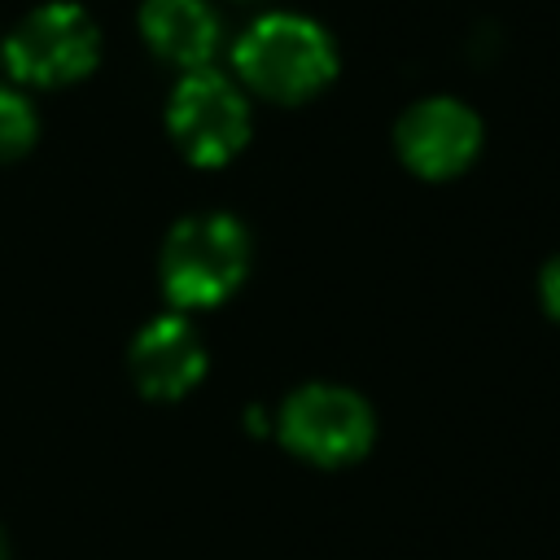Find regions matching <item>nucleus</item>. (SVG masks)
Instances as JSON below:
<instances>
[{
  "mask_svg": "<svg viewBox=\"0 0 560 560\" xmlns=\"http://www.w3.org/2000/svg\"><path fill=\"white\" fill-rule=\"evenodd\" d=\"M232 70L258 96L298 105L332 83L337 44L306 13H262L236 35Z\"/></svg>",
  "mask_w": 560,
  "mask_h": 560,
  "instance_id": "f257e3e1",
  "label": "nucleus"
},
{
  "mask_svg": "<svg viewBox=\"0 0 560 560\" xmlns=\"http://www.w3.org/2000/svg\"><path fill=\"white\" fill-rule=\"evenodd\" d=\"M0 61L26 88H66L101 61V31L83 4L48 0L4 35Z\"/></svg>",
  "mask_w": 560,
  "mask_h": 560,
  "instance_id": "f03ea898",
  "label": "nucleus"
},
{
  "mask_svg": "<svg viewBox=\"0 0 560 560\" xmlns=\"http://www.w3.org/2000/svg\"><path fill=\"white\" fill-rule=\"evenodd\" d=\"M249 267V236L228 214L184 219L162 249V284L179 306H210L228 298Z\"/></svg>",
  "mask_w": 560,
  "mask_h": 560,
  "instance_id": "7ed1b4c3",
  "label": "nucleus"
},
{
  "mask_svg": "<svg viewBox=\"0 0 560 560\" xmlns=\"http://www.w3.org/2000/svg\"><path fill=\"white\" fill-rule=\"evenodd\" d=\"M166 127L188 162L219 166L236 158L241 144L249 140V105L241 88L214 66L188 70L166 101Z\"/></svg>",
  "mask_w": 560,
  "mask_h": 560,
  "instance_id": "20e7f679",
  "label": "nucleus"
},
{
  "mask_svg": "<svg viewBox=\"0 0 560 560\" xmlns=\"http://www.w3.org/2000/svg\"><path fill=\"white\" fill-rule=\"evenodd\" d=\"M280 438L289 451L315 464H346L372 442V411L359 394L337 385H306L280 411Z\"/></svg>",
  "mask_w": 560,
  "mask_h": 560,
  "instance_id": "39448f33",
  "label": "nucleus"
},
{
  "mask_svg": "<svg viewBox=\"0 0 560 560\" xmlns=\"http://www.w3.org/2000/svg\"><path fill=\"white\" fill-rule=\"evenodd\" d=\"M477 149H481V122L455 96L416 101L398 118V153L424 179L459 175L477 158Z\"/></svg>",
  "mask_w": 560,
  "mask_h": 560,
  "instance_id": "423d86ee",
  "label": "nucleus"
},
{
  "mask_svg": "<svg viewBox=\"0 0 560 560\" xmlns=\"http://www.w3.org/2000/svg\"><path fill=\"white\" fill-rule=\"evenodd\" d=\"M136 22L144 48L184 74L206 70L219 57L223 26L210 0H144Z\"/></svg>",
  "mask_w": 560,
  "mask_h": 560,
  "instance_id": "0eeeda50",
  "label": "nucleus"
},
{
  "mask_svg": "<svg viewBox=\"0 0 560 560\" xmlns=\"http://www.w3.org/2000/svg\"><path fill=\"white\" fill-rule=\"evenodd\" d=\"M206 372L201 337L184 319H153L131 346V376L149 398H179Z\"/></svg>",
  "mask_w": 560,
  "mask_h": 560,
  "instance_id": "6e6552de",
  "label": "nucleus"
},
{
  "mask_svg": "<svg viewBox=\"0 0 560 560\" xmlns=\"http://www.w3.org/2000/svg\"><path fill=\"white\" fill-rule=\"evenodd\" d=\"M35 109L31 101L18 92V88H4L0 83V162L9 158H22L31 144H35Z\"/></svg>",
  "mask_w": 560,
  "mask_h": 560,
  "instance_id": "1a4fd4ad",
  "label": "nucleus"
},
{
  "mask_svg": "<svg viewBox=\"0 0 560 560\" xmlns=\"http://www.w3.org/2000/svg\"><path fill=\"white\" fill-rule=\"evenodd\" d=\"M542 302H547V311L560 319V258L542 271Z\"/></svg>",
  "mask_w": 560,
  "mask_h": 560,
  "instance_id": "9d476101",
  "label": "nucleus"
},
{
  "mask_svg": "<svg viewBox=\"0 0 560 560\" xmlns=\"http://www.w3.org/2000/svg\"><path fill=\"white\" fill-rule=\"evenodd\" d=\"M0 560H4V538H0Z\"/></svg>",
  "mask_w": 560,
  "mask_h": 560,
  "instance_id": "9b49d317",
  "label": "nucleus"
}]
</instances>
